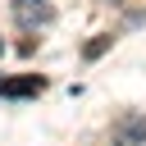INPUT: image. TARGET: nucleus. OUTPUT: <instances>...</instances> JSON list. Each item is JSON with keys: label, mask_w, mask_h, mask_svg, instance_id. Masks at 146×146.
I'll return each instance as SVG.
<instances>
[{"label": "nucleus", "mask_w": 146, "mask_h": 146, "mask_svg": "<svg viewBox=\"0 0 146 146\" xmlns=\"http://www.w3.org/2000/svg\"><path fill=\"white\" fill-rule=\"evenodd\" d=\"M105 50H110V36H96V41H87V50H82V55H87V59H100Z\"/></svg>", "instance_id": "4"}, {"label": "nucleus", "mask_w": 146, "mask_h": 146, "mask_svg": "<svg viewBox=\"0 0 146 146\" xmlns=\"http://www.w3.org/2000/svg\"><path fill=\"white\" fill-rule=\"evenodd\" d=\"M114 146H146V114H119L110 128Z\"/></svg>", "instance_id": "1"}, {"label": "nucleus", "mask_w": 146, "mask_h": 146, "mask_svg": "<svg viewBox=\"0 0 146 146\" xmlns=\"http://www.w3.org/2000/svg\"><path fill=\"white\" fill-rule=\"evenodd\" d=\"M0 50H5V41H0Z\"/></svg>", "instance_id": "5"}, {"label": "nucleus", "mask_w": 146, "mask_h": 146, "mask_svg": "<svg viewBox=\"0 0 146 146\" xmlns=\"http://www.w3.org/2000/svg\"><path fill=\"white\" fill-rule=\"evenodd\" d=\"M9 9H14V18H18L23 27H46V23L55 18V5H50V0H14Z\"/></svg>", "instance_id": "2"}, {"label": "nucleus", "mask_w": 146, "mask_h": 146, "mask_svg": "<svg viewBox=\"0 0 146 146\" xmlns=\"http://www.w3.org/2000/svg\"><path fill=\"white\" fill-rule=\"evenodd\" d=\"M41 91H46V78L41 73H23V78L0 82V96L5 100H23V96H41Z\"/></svg>", "instance_id": "3"}]
</instances>
